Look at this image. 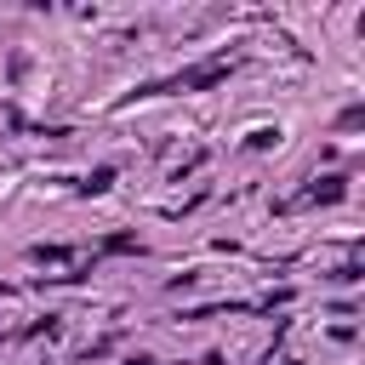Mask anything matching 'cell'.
Here are the masks:
<instances>
[{"label": "cell", "instance_id": "1", "mask_svg": "<svg viewBox=\"0 0 365 365\" xmlns=\"http://www.w3.org/2000/svg\"><path fill=\"white\" fill-rule=\"evenodd\" d=\"M222 74H228V63H205V68H194V74H188L182 86H194V91H200V86H217Z\"/></svg>", "mask_w": 365, "mask_h": 365}, {"label": "cell", "instance_id": "2", "mask_svg": "<svg viewBox=\"0 0 365 365\" xmlns=\"http://www.w3.org/2000/svg\"><path fill=\"white\" fill-rule=\"evenodd\" d=\"M342 194V177H325V182H314V200H336Z\"/></svg>", "mask_w": 365, "mask_h": 365}, {"label": "cell", "instance_id": "3", "mask_svg": "<svg viewBox=\"0 0 365 365\" xmlns=\"http://www.w3.org/2000/svg\"><path fill=\"white\" fill-rule=\"evenodd\" d=\"M108 177H114L108 165H103V171H91V177H86V194H103V182H108Z\"/></svg>", "mask_w": 365, "mask_h": 365}]
</instances>
